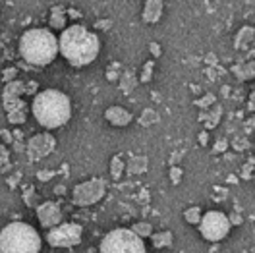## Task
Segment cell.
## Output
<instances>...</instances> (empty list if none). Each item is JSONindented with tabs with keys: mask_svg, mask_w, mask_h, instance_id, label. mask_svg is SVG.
<instances>
[{
	"mask_svg": "<svg viewBox=\"0 0 255 253\" xmlns=\"http://www.w3.org/2000/svg\"><path fill=\"white\" fill-rule=\"evenodd\" d=\"M58 52L72 64L74 68H83L95 62L99 52H101V41L99 35L85 25H70L64 27L62 35L58 37Z\"/></svg>",
	"mask_w": 255,
	"mask_h": 253,
	"instance_id": "cell-1",
	"label": "cell"
},
{
	"mask_svg": "<svg viewBox=\"0 0 255 253\" xmlns=\"http://www.w3.org/2000/svg\"><path fill=\"white\" fill-rule=\"evenodd\" d=\"M35 120L47 129H56L68 124L72 116V103L58 89H45L37 93L31 103Z\"/></svg>",
	"mask_w": 255,
	"mask_h": 253,
	"instance_id": "cell-2",
	"label": "cell"
},
{
	"mask_svg": "<svg viewBox=\"0 0 255 253\" xmlns=\"http://www.w3.org/2000/svg\"><path fill=\"white\" fill-rule=\"evenodd\" d=\"M19 54L31 66H48L58 56V37L45 27L27 29L19 39Z\"/></svg>",
	"mask_w": 255,
	"mask_h": 253,
	"instance_id": "cell-3",
	"label": "cell"
},
{
	"mask_svg": "<svg viewBox=\"0 0 255 253\" xmlns=\"http://www.w3.org/2000/svg\"><path fill=\"white\" fill-rule=\"evenodd\" d=\"M41 236L31 224L10 222L0 230V253H39Z\"/></svg>",
	"mask_w": 255,
	"mask_h": 253,
	"instance_id": "cell-4",
	"label": "cell"
},
{
	"mask_svg": "<svg viewBox=\"0 0 255 253\" xmlns=\"http://www.w3.org/2000/svg\"><path fill=\"white\" fill-rule=\"evenodd\" d=\"M99 253H147L143 240L129 228H116L103 238Z\"/></svg>",
	"mask_w": 255,
	"mask_h": 253,
	"instance_id": "cell-5",
	"label": "cell"
},
{
	"mask_svg": "<svg viewBox=\"0 0 255 253\" xmlns=\"http://www.w3.org/2000/svg\"><path fill=\"white\" fill-rule=\"evenodd\" d=\"M107 193V182L103 178H89L78 184L72 191V201L78 207H91L99 203Z\"/></svg>",
	"mask_w": 255,
	"mask_h": 253,
	"instance_id": "cell-6",
	"label": "cell"
},
{
	"mask_svg": "<svg viewBox=\"0 0 255 253\" xmlns=\"http://www.w3.org/2000/svg\"><path fill=\"white\" fill-rule=\"evenodd\" d=\"M230 226L232 224L228 222V217L224 213H221V211H207L205 215H201L199 232L209 242H221L223 238L228 236Z\"/></svg>",
	"mask_w": 255,
	"mask_h": 253,
	"instance_id": "cell-7",
	"label": "cell"
},
{
	"mask_svg": "<svg viewBox=\"0 0 255 253\" xmlns=\"http://www.w3.org/2000/svg\"><path fill=\"white\" fill-rule=\"evenodd\" d=\"M83 228L76 222H60L58 226L50 228L47 234L48 246L52 248H76L81 244Z\"/></svg>",
	"mask_w": 255,
	"mask_h": 253,
	"instance_id": "cell-8",
	"label": "cell"
},
{
	"mask_svg": "<svg viewBox=\"0 0 255 253\" xmlns=\"http://www.w3.org/2000/svg\"><path fill=\"white\" fill-rule=\"evenodd\" d=\"M54 147H56V139L50 135V133H37V135H33L31 139L27 141L25 145V153H27V157L29 160L33 162H37V160H43L45 157H48L52 151H54Z\"/></svg>",
	"mask_w": 255,
	"mask_h": 253,
	"instance_id": "cell-9",
	"label": "cell"
},
{
	"mask_svg": "<svg viewBox=\"0 0 255 253\" xmlns=\"http://www.w3.org/2000/svg\"><path fill=\"white\" fill-rule=\"evenodd\" d=\"M25 95V83L14 79L10 83H4V89H2V105H4V111L10 112L14 109H21V107H27V103L21 99Z\"/></svg>",
	"mask_w": 255,
	"mask_h": 253,
	"instance_id": "cell-10",
	"label": "cell"
},
{
	"mask_svg": "<svg viewBox=\"0 0 255 253\" xmlns=\"http://www.w3.org/2000/svg\"><path fill=\"white\" fill-rule=\"evenodd\" d=\"M37 219L41 222V226L45 228H54L62 222V209L54 201H43L37 207Z\"/></svg>",
	"mask_w": 255,
	"mask_h": 253,
	"instance_id": "cell-11",
	"label": "cell"
},
{
	"mask_svg": "<svg viewBox=\"0 0 255 253\" xmlns=\"http://www.w3.org/2000/svg\"><path fill=\"white\" fill-rule=\"evenodd\" d=\"M105 118H107L109 124H112V126H116V127L129 126L131 120H133V116H131L124 107H118V105L109 107V109L105 111Z\"/></svg>",
	"mask_w": 255,
	"mask_h": 253,
	"instance_id": "cell-12",
	"label": "cell"
},
{
	"mask_svg": "<svg viewBox=\"0 0 255 253\" xmlns=\"http://www.w3.org/2000/svg\"><path fill=\"white\" fill-rule=\"evenodd\" d=\"M221 118H223V107L219 103H215L211 109H207V111H203L199 114V122H203L207 129H213V127L219 126Z\"/></svg>",
	"mask_w": 255,
	"mask_h": 253,
	"instance_id": "cell-13",
	"label": "cell"
},
{
	"mask_svg": "<svg viewBox=\"0 0 255 253\" xmlns=\"http://www.w3.org/2000/svg\"><path fill=\"white\" fill-rule=\"evenodd\" d=\"M162 8H164V0H147L143 8V21L157 23L162 16Z\"/></svg>",
	"mask_w": 255,
	"mask_h": 253,
	"instance_id": "cell-14",
	"label": "cell"
},
{
	"mask_svg": "<svg viewBox=\"0 0 255 253\" xmlns=\"http://www.w3.org/2000/svg\"><path fill=\"white\" fill-rule=\"evenodd\" d=\"M254 27L252 25H246V27H242L240 33L236 35V39H234V47L238 48V50H246L248 47H252V43H254Z\"/></svg>",
	"mask_w": 255,
	"mask_h": 253,
	"instance_id": "cell-15",
	"label": "cell"
},
{
	"mask_svg": "<svg viewBox=\"0 0 255 253\" xmlns=\"http://www.w3.org/2000/svg\"><path fill=\"white\" fill-rule=\"evenodd\" d=\"M48 25H50L52 29H60V31L66 27V8H64V6H52Z\"/></svg>",
	"mask_w": 255,
	"mask_h": 253,
	"instance_id": "cell-16",
	"label": "cell"
},
{
	"mask_svg": "<svg viewBox=\"0 0 255 253\" xmlns=\"http://www.w3.org/2000/svg\"><path fill=\"white\" fill-rule=\"evenodd\" d=\"M151 244H153V248H157V250H162V248H170L172 246V232H168V230H164V232H155V234H151Z\"/></svg>",
	"mask_w": 255,
	"mask_h": 253,
	"instance_id": "cell-17",
	"label": "cell"
},
{
	"mask_svg": "<svg viewBox=\"0 0 255 253\" xmlns=\"http://www.w3.org/2000/svg\"><path fill=\"white\" fill-rule=\"evenodd\" d=\"M120 89L124 91V93H131L133 89H135V85H137V78H135V74L131 72V70H126V72H120Z\"/></svg>",
	"mask_w": 255,
	"mask_h": 253,
	"instance_id": "cell-18",
	"label": "cell"
},
{
	"mask_svg": "<svg viewBox=\"0 0 255 253\" xmlns=\"http://www.w3.org/2000/svg\"><path fill=\"white\" fill-rule=\"evenodd\" d=\"M147 164H149L147 157H131L126 164V172L128 174H143L147 170Z\"/></svg>",
	"mask_w": 255,
	"mask_h": 253,
	"instance_id": "cell-19",
	"label": "cell"
},
{
	"mask_svg": "<svg viewBox=\"0 0 255 253\" xmlns=\"http://www.w3.org/2000/svg\"><path fill=\"white\" fill-rule=\"evenodd\" d=\"M232 74H236V78L240 81H248V79H254V60H250V64H236L232 68Z\"/></svg>",
	"mask_w": 255,
	"mask_h": 253,
	"instance_id": "cell-20",
	"label": "cell"
},
{
	"mask_svg": "<svg viewBox=\"0 0 255 253\" xmlns=\"http://www.w3.org/2000/svg\"><path fill=\"white\" fill-rule=\"evenodd\" d=\"M8 114V122L10 124H23L27 120V114H29V107H21V109H14V111L6 112Z\"/></svg>",
	"mask_w": 255,
	"mask_h": 253,
	"instance_id": "cell-21",
	"label": "cell"
},
{
	"mask_svg": "<svg viewBox=\"0 0 255 253\" xmlns=\"http://www.w3.org/2000/svg\"><path fill=\"white\" fill-rule=\"evenodd\" d=\"M124 168H126V164H124V160L120 155H116V157L111 160V174L114 180H120L122 174H124Z\"/></svg>",
	"mask_w": 255,
	"mask_h": 253,
	"instance_id": "cell-22",
	"label": "cell"
},
{
	"mask_svg": "<svg viewBox=\"0 0 255 253\" xmlns=\"http://www.w3.org/2000/svg\"><path fill=\"white\" fill-rule=\"evenodd\" d=\"M129 230H131L133 234H137L141 240H143V238H149L151 234H153V226H151L149 222H135Z\"/></svg>",
	"mask_w": 255,
	"mask_h": 253,
	"instance_id": "cell-23",
	"label": "cell"
},
{
	"mask_svg": "<svg viewBox=\"0 0 255 253\" xmlns=\"http://www.w3.org/2000/svg\"><path fill=\"white\" fill-rule=\"evenodd\" d=\"M159 120V114L153 111V109H145L141 112V116H139V124L141 126H151V124H155Z\"/></svg>",
	"mask_w": 255,
	"mask_h": 253,
	"instance_id": "cell-24",
	"label": "cell"
},
{
	"mask_svg": "<svg viewBox=\"0 0 255 253\" xmlns=\"http://www.w3.org/2000/svg\"><path fill=\"white\" fill-rule=\"evenodd\" d=\"M153 70H155V60L145 62L143 70L139 72V78H137V81H141V83H149V81L153 79Z\"/></svg>",
	"mask_w": 255,
	"mask_h": 253,
	"instance_id": "cell-25",
	"label": "cell"
},
{
	"mask_svg": "<svg viewBox=\"0 0 255 253\" xmlns=\"http://www.w3.org/2000/svg\"><path fill=\"white\" fill-rule=\"evenodd\" d=\"M23 201H25V205L27 207H35V209L41 205V203H39V195H37V191H35L33 186L25 190V193H23Z\"/></svg>",
	"mask_w": 255,
	"mask_h": 253,
	"instance_id": "cell-26",
	"label": "cell"
},
{
	"mask_svg": "<svg viewBox=\"0 0 255 253\" xmlns=\"http://www.w3.org/2000/svg\"><path fill=\"white\" fill-rule=\"evenodd\" d=\"M184 219L190 222V224H199V221H201V209H199V207H190V209H186Z\"/></svg>",
	"mask_w": 255,
	"mask_h": 253,
	"instance_id": "cell-27",
	"label": "cell"
},
{
	"mask_svg": "<svg viewBox=\"0 0 255 253\" xmlns=\"http://www.w3.org/2000/svg\"><path fill=\"white\" fill-rule=\"evenodd\" d=\"M215 103H217V97L213 95V93H207V95L201 97V99H199V101H197L195 105H197V107H199L201 111H207V109H211V107H213Z\"/></svg>",
	"mask_w": 255,
	"mask_h": 253,
	"instance_id": "cell-28",
	"label": "cell"
},
{
	"mask_svg": "<svg viewBox=\"0 0 255 253\" xmlns=\"http://www.w3.org/2000/svg\"><path fill=\"white\" fill-rule=\"evenodd\" d=\"M182 178H184V170L180 166H170V182L174 186H178L182 182Z\"/></svg>",
	"mask_w": 255,
	"mask_h": 253,
	"instance_id": "cell-29",
	"label": "cell"
},
{
	"mask_svg": "<svg viewBox=\"0 0 255 253\" xmlns=\"http://www.w3.org/2000/svg\"><path fill=\"white\" fill-rule=\"evenodd\" d=\"M16 74H17L16 68H8V70L4 72V76H2V81H4V83H10V81H14V79H16Z\"/></svg>",
	"mask_w": 255,
	"mask_h": 253,
	"instance_id": "cell-30",
	"label": "cell"
},
{
	"mask_svg": "<svg viewBox=\"0 0 255 253\" xmlns=\"http://www.w3.org/2000/svg\"><path fill=\"white\" fill-rule=\"evenodd\" d=\"M8 158H10V151L6 149V145L0 143V166H4L8 162Z\"/></svg>",
	"mask_w": 255,
	"mask_h": 253,
	"instance_id": "cell-31",
	"label": "cell"
},
{
	"mask_svg": "<svg viewBox=\"0 0 255 253\" xmlns=\"http://www.w3.org/2000/svg\"><path fill=\"white\" fill-rule=\"evenodd\" d=\"M213 149H215V153H223V151L228 149V141H226V139H219V141L215 143Z\"/></svg>",
	"mask_w": 255,
	"mask_h": 253,
	"instance_id": "cell-32",
	"label": "cell"
},
{
	"mask_svg": "<svg viewBox=\"0 0 255 253\" xmlns=\"http://www.w3.org/2000/svg\"><path fill=\"white\" fill-rule=\"evenodd\" d=\"M118 78H120V72H118L116 68H111V70H107V79H109V81H116Z\"/></svg>",
	"mask_w": 255,
	"mask_h": 253,
	"instance_id": "cell-33",
	"label": "cell"
},
{
	"mask_svg": "<svg viewBox=\"0 0 255 253\" xmlns=\"http://www.w3.org/2000/svg\"><path fill=\"white\" fill-rule=\"evenodd\" d=\"M52 176H54V172H52V170H41V172L37 174V178H39L41 182H47V180H50Z\"/></svg>",
	"mask_w": 255,
	"mask_h": 253,
	"instance_id": "cell-34",
	"label": "cell"
},
{
	"mask_svg": "<svg viewBox=\"0 0 255 253\" xmlns=\"http://www.w3.org/2000/svg\"><path fill=\"white\" fill-rule=\"evenodd\" d=\"M149 50H151V54H153L155 58H159V56H160V47H159V43H151V47H149Z\"/></svg>",
	"mask_w": 255,
	"mask_h": 253,
	"instance_id": "cell-35",
	"label": "cell"
},
{
	"mask_svg": "<svg viewBox=\"0 0 255 253\" xmlns=\"http://www.w3.org/2000/svg\"><path fill=\"white\" fill-rule=\"evenodd\" d=\"M35 91H37V83H35V81L25 83V95H31V93H35Z\"/></svg>",
	"mask_w": 255,
	"mask_h": 253,
	"instance_id": "cell-36",
	"label": "cell"
},
{
	"mask_svg": "<svg viewBox=\"0 0 255 253\" xmlns=\"http://www.w3.org/2000/svg\"><path fill=\"white\" fill-rule=\"evenodd\" d=\"M228 222H230V224H242V217H240L238 213H232V215L228 217Z\"/></svg>",
	"mask_w": 255,
	"mask_h": 253,
	"instance_id": "cell-37",
	"label": "cell"
},
{
	"mask_svg": "<svg viewBox=\"0 0 255 253\" xmlns=\"http://www.w3.org/2000/svg\"><path fill=\"white\" fill-rule=\"evenodd\" d=\"M199 143L201 145H207V131H201L199 133Z\"/></svg>",
	"mask_w": 255,
	"mask_h": 253,
	"instance_id": "cell-38",
	"label": "cell"
},
{
	"mask_svg": "<svg viewBox=\"0 0 255 253\" xmlns=\"http://www.w3.org/2000/svg\"><path fill=\"white\" fill-rule=\"evenodd\" d=\"M0 133H2V139H4V141H12V137H10L12 133H8V131H4V129H2Z\"/></svg>",
	"mask_w": 255,
	"mask_h": 253,
	"instance_id": "cell-39",
	"label": "cell"
},
{
	"mask_svg": "<svg viewBox=\"0 0 255 253\" xmlns=\"http://www.w3.org/2000/svg\"><path fill=\"white\" fill-rule=\"evenodd\" d=\"M68 12H70V16H72V17H78V16H80V12H76V10H68Z\"/></svg>",
	"mask_w": 255,
	"mask_h": 253,
	"instance_id": "cell-40",
	"label": "cell"
},
{
	"mask_svg": "<svg viewBox=\"0 0 255 253\" xmlns=\"http://www.w3.org/2000/svg\"><path fill=\"white\" fill-rule=\"evenodd\" d=\"M54 191H56V193H64V186H58V188H56Z\"/></svg>",
	"mask_w": 255,
	"mask_h": 253,
	"instance_id": "cell-41",
	"label": "cell"
}]
</instances>
